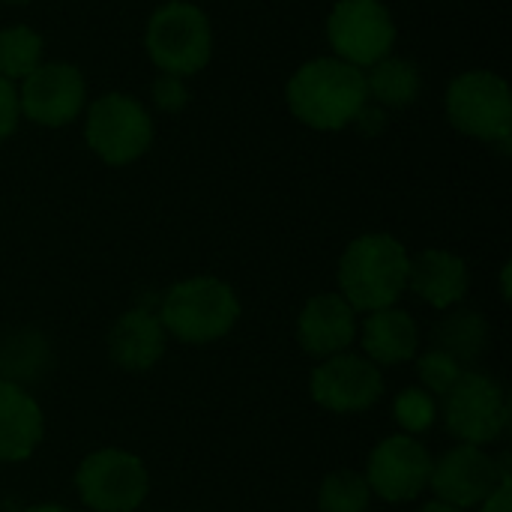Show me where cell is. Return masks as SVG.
<instances>
[{"mask_svg": "<svg viewBox=\"0 0 512 512\" xmlns=\"http://www.w3.org/2000/svg\"><path fill=\"white\" fill-rule=\"evenodd\" d=\"M285 99L291 114L309 129L336 132L369 105L366 72L339 57H315L291 75Z\"/></svg>", "mask_w": 512, "mask_h": 512, "instance_id": "6da1fadb", "label": "cell"}, {"mask_svg": "<svg viewBox=\"0 0 512 512\" xmlns=\"http://www.w3.org/2000/svg\"><path fill=\"white\" fill-rule=\"evenodd\" d=\"M408 267L411 255L393 234H363L339 261V294L354 312L390 309L408 288Z\"/></svg>", "mask_w": 512, "mask_h": 512, "instance_id": "7a4b0ae2", "label": "cell"}, {"mask_svg": "<svg viewBox=\"0 0 512 512\" xmlns=\"http://www.w3.org/2000/svg\"><path fill=\"white\" fill-rule=\"evenodd\" d=\"M240 300L231 285L216 276H195L171 285L159 306V321L168 336L186 345H210L234 330Z\"/></svg>", "mask_w": 512, "mask_h": 512, "instance_id": "3957f363", "label": "cell"}, {"mask_svg": "<svg viewBox=\"0 0 512 512\" xmlns=\"http://www.w3.org/2000/svg\"><path fill=\"white\" fill-rule=\"evenodd\" d=\"M144 48L159 72L186 78L210 63L213 30L207 15L195 3L171 0L150 15Z\"/></svg>", "mask_w": 512, "mask_h": 512, "instance_id": "277c9868", "label": "cell"}, {"mask_svg": "<svg viewBox=\"0 0 512 512\" xmlns=\"http://www.w3.org/2000/svg\"><path fill=\"white\" fill-rule=\"evenodd\" d=\"M84 138L105 165H129L150 150L153 120L138 99L105 93L87 108Z\"/></svg>", "mask_w": 512, "mask_h": 512, "instance_id": "5b68a950", "label": "cell"}, {"mask_svg": "<svg viewBox=\"0 0 512 512\" xmlns=\"http://www.w3.org/2000/svg\"><path fill=\"white\" fill-rule=\"evenodd\" d=\"M447 117L450 123L480 141H510L512 99L501 75L489 69H474L447 87Z\"/></svg>", "mask_w": 512, "mask_h": 512, "instance_id": "8992f818", "label": "cell"}, {"mask_svg": "<svg viewBox=\"0 0 512 512\" xmlns=\"http://www.w3.org/2000/svg\"><path fill=\"white\" fill-rule=\"evenodd\" d=\"M447 429L471 447H489L504 438L510 426V402L504 387L480 372H462L456 387L444 396Z\"/></svg>", "mask_w": 512, "mask_h": 512, "instance_id": "52a82bcc", "label": "cell"}, {"mask_svg": "<svg viewBox=\"0 0 512 512\" xmlns=\"http://www.w3.org/2000/svg\"><path fill=\"white\" fill-rule=\"evenodd\" d=\"M75 489L93 512H135L150 489L147 468L126 450H96L75 474Z\"/></svg>", "mask_w": 512, "mask_h": 512, "instance_id": "ba28073f", "label": "cell"}, {"mask_svg": "<svg viewBox=\"0 0 512 512\" xmlns=\"http://www.w3.org/2000/svg\"><path fill=\"white\" fill-rule=\"evenodd\" d=\"M327 39L333 57L369 69L390 57L396 42V21L381 0H339L327 18Z\"/></svg>", "mask_w": 512, "mask_h": 512, "instance_id": "9c48e42d", "label": "cell"}, {"mask_svg": "<svg viewBox=\"0 0 512 512\" xmlns=\"http://www.w3.org/2000/svg\"><path fill=\"white\" fill-rule=\"evenodd\" d=\"M507 480H510L507 462H495L483 447L459 444L450 453H444L438 462H432L429 489L438 495L435 501H444L459 510H471L480 507Z\"/></svg>", "mask_w": 512, "mask_h": 512, "instance_id": "30bf717a", "label": "cell"}, {"mask_svg": "<svg viewBox=\"0 0 512 512\" xmlns=\"http://www.w3.org/2000/svg\"><path fill=\"white\" fill-rule=\"evenodd\" d=\"M87 99V84L78 66L72 63H39L18 87V108L21 117L57 129L69 126Z\"/></svg>", "mask_w": 512, "mask_h": 512, "instance_id": "8fae6325", "label": "cell"}, {"mask_svg": "<svg viewBox=\"0 0 512 512\" xmlns=\"http://www.w3.org/2000/svg\"><path fill=\"white\" fill-rule=\"evenodd\" d=\"M432 477V456L414 435H393L384 438L372 456L366 483L369 492L390 504H408L429 489Z\"/></svg>", "mask_w": 512, "mask_h": 512, "instance_id": "7c38bea8", "label": "cell"}, {"mask_svg": "<svg viewBox=\"0 0 512 512\" xmlns=\"http://www.w3.org/2000/svg\"><path fill=\"white\" fill-rule=\"evenodd\" d=\"M312 399L333 414H360L369 411L384 396L381 369L357 354L327 357L309 381Z\"/></svg>", "mask_w": 512, "mask_h": 512, "instance_id": "4fadbf2b", "label": "cell"}, {"mask_svg": "<svg viewBox=\"0 0 512 512\" xmlns=\"http://www.w3.org/2000/svg\"><path fill=\"white\" fill-rule=\"evenodd\" d=\"M297 339L306 354L321 360L345 354L357 339V312L342 294H318L300 312Z\"/></svg>", "mask_w": 512, "mask_h": 512, "instance_id": "5bb4252c", "label": "cell"}, {"mask_svg": "<svg viewBox=\"0 0 512 512\" xmlns=\"http://www.w3.org/2000/svg\"><path fill=\"white\" fill-rule=\"evenodd\" d=\"M165 327L156 312L129 309L108 333V354L126 372H147L165 354Z\"/></svg>", "mask_w": 512, "mask_h": 512, "instance_id": "9a60e30c", "label": "cell"}, {"mask_svg": "<svg viewBox=\"0 0 512 512\" xmlns=\"http://www.w3.org/2000/svg\"><path fill=\"white\" fill-rule=\"evenodd\" d=\"M471 285L468 264L447 249H426L411 258L408 288L435 309H453Z\"/></svg>", "mask_w": 512, "mask_h": 512, "instance_id": "2e32d148", "label": "cell"}, {"mask_svg": "<svg viewBox=\"0 0 512 512\" xmlns=\"http://www.w3.org/2000/svg\"><path fill=\"white\" fill-rule=\"evenodd\" d=\"M45 432L36 399L9 381H0V462H24L33 456Z\"/></svg>", "mask_w": 512, "mask_h": 512, "instance_id": "e0dca14e", "label": "cell"}, {"mask_svg": "<svg viewBox=\"0 0 512 512\" xmlns=\"http://www.w3.org/2000/svg\"><path fill=\"white\" fill-rule=\"evenodd\" d=\"M360 345L366 351V360H372L375 366L408 363L417 357L420 345L417 321L396 306L366 312V321L360 327Z\"/></svg>", "mask_w": 512, "mask_h": 512, "instance_id": "ac0fdd59", "label": "cell"}, {"mask_svg": "<svg viewBox=\"0 0 512 512\" xmlns=\"http://www.w3.org/2000/svg\"><path fill=\"white\" fill-rule=\"evenodd\" d=\"M420 87H423L420 69L402 57H384L375 66H369V75H366L369 99L387 108H402L414 102L420 96Z\"/></svg>", "mask_w": 512, "mask_h": 512, "instance_id": "d6986e66", "label": "cell"}, {"mask_svg": "<svg viewBox=\"0 0 512 512\" xmlns=\"http://www.w3.org/2000/svg\"><path fill=\"white\" fill-rule=\"evenodd\" d=\"M48 345L33 330H18L0 342V381L24 387L39 381L48 369Z\"/></svg>", "mask_w": 512, "mask_h": 512, "instance_id": "ffe728a7", "label": "cell"}, {"mask_svg": "<svg viewBox=\"0 0 512 512\" xmlns=\"http://www.w3.org/2000/svg\"><path fill=\"white\" fill-rule=\"evenodd\" d=\"M486 336H489V330H486L483 315H477L471 309L453 312L450 318L441 321V327L435 333L438 351L450 354L459 363H474L486 348Z\"/></svg>", "mask_w": 512, "mask_h": 512, "instance_id": "44dd1931", "label": "cell"}, {"mask_svg": "<svg viewBox=\"0 0 512 512\" xmlns=\"http://www.w3.org/2000/svg\"><path fill=\"white\" fill-rule=\"evenodd\" d=\"M42 36L24 24L0 30V75L15 81H24L39 63H42Z\"/></svg>", "mask_w": 512, "mask_h": 512, "instance_id": "7402d4cb", "label": "cell"}, {"mask_svg": "<svg viewBox=\"0 0 512 512\" xmlns=\"http://www.w3.org/2000/svg\"><path fill=\"white\" fill-rule=\"evenodd\" d=\"M369 501H372L369 483L357 471H333L330 477H324L318 492L321 512H366Z\"/></svg>", "mask_w": 512, "mask_h": 512, "instance_id": "603a6c76", "label": "cell"}, {"mask_svg": "<svg viewBox=\"0 0 512 512\" xmlns=\"http://www.w3.org/2000/svg\"><path fill=\"white\" fill-rule=\"evenodd\" d=\"M393 414H396V423L408 432V435H423L435 426V417H438V402L435 396H429L426 390H402L393 402Z\"/></svg>", "mask_w": 512, "mask_h": 512, "instance_id": "cb8c5ba5", "label": "cell"}, {"mask_svg": "<svg viewBox=\"0 0 512 512\" xmlns=\"http://www.w3.org/2000/svg\"><path fill=\"white\" fill-rule=\"evenodd\" d=\"M417 375H420V384H423V390L429 396H441L444 399L456 387V381L462 378V363L435 348V351H426L417 360Z\"/></svg>", "mask_w": 512, "mask_h": 512, "instance_id": "d4e9b609", "label": "cell"}, {"mask_svg": "<svg viewBox=\"0 0 512 512\" xmlns=\"http://www.w3.org/2000/svg\"><path fill=\"white\" fill-rule=\"evenodd\" d=\"M153 102H156L159 111H168V114L183 111L186 102H189V90H186L183 78L168 75V72H159L156 81H153Z\"/></svg>", "mask_w": 512, "mask_h": 512, "instance_id": "484cf974", "label": "cell"}, {"mask_svg": "<svg viewBox=\"0 0 512 512\" xmlns=\"http://www.w3.org/2000/svg\"><path fill=\"white\" fill-rule=\"evenodd\" d=\"M21 108H18V90L9 78L0 75V144L18 129Z\"/></svg>", "mask_w": 512, "mask_h": 512, "instance_id": "4316f807", "label": "cell"}, {"mask_svg": "<svg viewBox=\"0 0 512 512\" xmlns=\"http://www.w3.org/2000/svg\"><path fill=\"white\" fill-rule=\"evenodd\" d=\"M354 123H357L366 135H375V132H381V126H384L387 120H384V111H381V108H369V105H366V108L357 114Z\"/></svg>", "mask_w": 512, "mask_h": 512, "instance_id": "83f0119b", "label": "cell"}, {"mask_svg": "<svg viewBox=\"0 0 512 512\" xmlns=\"http://www.w3.org/2000/svg\"><path fill=\"white\" fill-rule=\"evenodd\" d=\"M480 507H483V512H510V480L501 483Z\"/></svg>", "mask_w": 512, "mask_h": 512, "instance_id": "f1b7e54d", "label": "cell"}, {"mask_svg": "<svg viewBox=\"0 0 512 512\" xmlns=\"http://www.w3.org/2000/svg\"><path fill=\"white\" fill-rule=\"evenodd\" d=\"M420 512H465L459 510V507H450V504H444V501H432V504H426Z\"/></svg>", "mask_w": 512, "mask_h": 512, "instance_id": "f546056e", "label": "cell"}, {"mask_svg": "<svg viewBox=\"0 0 512 512\" xmlns=\"http://www.w3.org/2000/svg\"><path fill=\"white\" fill-rule=\"evenodd\" d=\"M24 512H69L63 510V507H57V504H39V507H30V510Z\"/></svg>", "mask_w": 512, "mask_h": 512, "instance_id": "4dcf8cb0", "label": "cell"}, {"mask_svg": "<svg viewBox=\"0 0 512 512\" xmlns=\"http://www.w3.org/2000/svg\"><path fill=\"white\" fill-rule=\"evenodd\" d=\"M3 3H27V0H3Z\"/></svg>", "mask_w": 512, "mask_h": 512, "instance_id": "1f68e13d", "label": "cell"}]
</instances>
